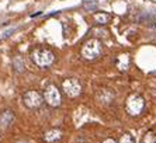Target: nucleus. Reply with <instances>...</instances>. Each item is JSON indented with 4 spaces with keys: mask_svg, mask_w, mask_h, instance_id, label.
I'll return each mask as SVG.
<instances>
[{
    "mask_svg": "<svg viewBox=\"0 0 156 143\" xmlns=\"http://www.w3.org/2000/svg\"><path fill=\"white\" fill-rule=\"evenodd\" d=\"M94 20L97 21L98 24H105L110 20V16L107 13H97V14H94Z\"/></svg>",
    "mask_w": 156,
    "mask_h": 143,
    "instance_id": "11",
    "label": "nucleus"
},
{
    "mask_svg": "<svg viewBox=\"0 0 156 143\" xmlns=\"http://www.w3.org/2000/svg\"><path fill=\"white\" fill-rule=\"evenodd\" d=\"M44 97H45V101L51 105V107H58V105L61 104V93H59L56 86H53V84L48 86L45 88Z\"/></svg>",
    "mask_w": 156,
    "mask_h": 143,
    "instance_id": "5",
    "label": "nucleus"
},
{
    "mask_svg": "<svg viewBox=\"0 0 156 143\" xmlns=\"http://www.w3.org/2000/svg\"><path fill=\"white\" fill-rule=\"evenodd\" d=\"M23 101H24V104H26V107H28V108H38V107H41L42 105V103H44V98H42V96L39 94L38 91H27L26 94L23 96Z\"/></svg>",
    "mask_w": 156,
    "mask_h": 143,
    "instance_id": "4",
    "label": "nucleus"
},
{
    "mask_svg": "<svg viewBox=\"0 0 156 143\" xmlns=\"http://www.w3.org/2000/svg\"><path fill=\"white\" fill-rule=\"evenodd\" d=\"M120 143H135V140H134L132 135H130V133H125V135H123V136H121Z\"/></svg>",
    "mask_w": 156,
    "mask_h": 143,
    "instance_id": "13",
    "label": "nucleus"
},
{
    "mask_svg": "<svg viewBox=\"0 0 156 143\" xmlns=\"http://www.w3.org/2000/svg\"><path fill=\"white\" fill-rule=\"evenodd\" d=\"M14 121V114L11 111H4L1 115H0V125L3 128H7L9 125H11Z\"/></svg>",
    "mask_w": 156,
    "mask_h": 143,
    "instance_id": "9",
    "label": "nucleus"
},
{
    "mask_svg": "<svg viewBox=\"0 0 156 143\" xmlns=\"http://www.w3.org/2000/svg\"><path fill=\"white\" fill-rule=\"evenodd\" d=\"M103 143H115V140L114 139H105Z\"/></svg>",
    "mask_w": 156,
    "mask_h": 143,
    "instance_id": "15",
    "label": "nucleus"
},
{
    "mask_svg": "<svg viewBox=\"0 0 156 143\" xmlns=\"http://www.w3.org/2000/svg\"><path fill=\"white\" fill-rule=\"evenodd\" d=\"M31 58H33V60L38 66H48L53 62L55 56H53V53H52L51 51H48V49H37V51H34V53L31 55Z\"/></svg>",
    "mask_w": 156,
    "mask_h": 143,
    "instance_id": "2",
    "label": "nucleus"
},
{
    "mask_svg": "<svg viewBox=\"0 0 156 143\" xmlns=\"http://www.w3.org/2000/svg\"><path fill=\"white\" fill-rule=\"evenodd\" d=\"M101 44L98 39H90L85 44V46L82 48V56L86 60H94L101 55Z\"/></svg>",
    "mask_w": 156,
    "mask_h": 143,
    "instance_id": "1",
    "label": "nucleus"
},
{
    "mask_svg": "<svg viewBox=\"0 0 156 143\" xmlns=\"http://www.w3.org/2000/svg\"><path fill=\"white\" fill-rule=\"evenodd\" d=\"M16 143H27V142H26V140H17Z\"/></svg>",
    "mask_w": 156,
    "mask_h": 143,
    "instance_id": "16",
    "label": "nucleus"
},
{
    "mask_svg": "<svg viewBox=\"0 0 156 143\" xmlns=\"http://www.w3.org/2000/svg\"><path fill=\"white\" fill-rule=\"evenodd\" d=\"M97 100L101 104H110L114 100V93L111 90H100L97 93Z\"/></svg>",
    "mask_w": 156,
    "mask_h": 143,
    "instance_id": "7",
    "label": "nucleus"
},
{
    "mask_svg": "<svg viewBox=\"0 0 156 143\" xmlns=\"http://www.w3.org/2000/svg\"><path fill=\"white\" fill-rule=\"evenodd\" d=\"M44 139H45L46 142H49V143L59 142V140L62 139V132H61L59 129H51V130H48V132L45 133Z\"/></svg>",
    "mask_w": 156,
    "mask_h": 143,
    "instance_id": "8",
    "label": "nucleus"
},
{
    "mask_svg": "<svg viewBox=\"0 0 156 143\" xmlns=\"http://www.w3.org/2000/svg\"><path fill=\"white\" fill-rule=\"evenodd\" d=\"M14 31H17V27H14V28H10V30H7L6 33L3 34V37H4V38H6V37H9V35H10V34H13Z\"/></svg>",
    "mask_w": 156,
    "mask_h": 143,
    "instance_id": "14",
    "label": "nucleus"
},
{
    "mask_svg": "<svg viewBox=\"0 0 156 143\" xmlns=\"http://www.w3.org/2000/svg\"><path fill=\"white\" fill-rule=\"evenodd\" d=\"M141 143H156V135L153 132L145 133L142 137V140H141Z\"/></svg>",
    "mask_w": 156,
    "mask_h": 143,
    "instance_id": "12",
    "label": "nucleus"
},
{
    "mask_svg": "<svg viewBox=\"0 0 156 143\" xmlns=\"http://www.w3.org/2000/svg\"><path fill=\"white\" fill-rule=\"evenodd\" d=\"M143 107H145V101L141 96H131L127 101V111L134 117L142 112Z\"/></svg>",
    "mask_w": 156,
    "mask_h": 143,
    "instance_id": "3",
    "label": "nucleus"
},
{
    "mask_svg": "<svg viewBox=\"0 0 156 143\" xmlns=\"http://www.w3.org/2000/svg\"><path fill=\"white\" fill-rule=\"evenodd\" d=\"M13 66H14V69H16V72L17 73H23V72L26 70V65H24V60L21 58H14L13 59Z\"/></svg>",
    "mask_w": 156,
    "mask_h": 143,
    "instance_id": "10",
    "label": "nucleus"
},
{
    "mask_svg": "<svg viewBox=\"0 0 156 143\" xmlns=\"http://www.w3.org/2000/svg\"><path fill=\"white\" fill-rule=\"evenodd\" d=\"M63 91L66 93V96H69V97H78L79 94L82 93V86L79 83L76 79H68L63 81Z\"/></svg>",
    "mask_w": 156,
    "mask_h": 143,
    "instance_id": "6",
    "label": "nucleus"
}]
</instances>
